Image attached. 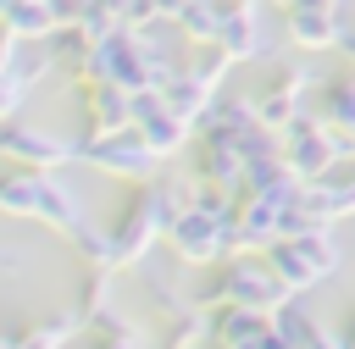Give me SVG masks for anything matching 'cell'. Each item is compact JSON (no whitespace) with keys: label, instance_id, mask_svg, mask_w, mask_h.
Wrapping results in <instances>:
<instances>
[{"label":"cell","instance_id":"18","mask_svg":"<svg viewBox=\"0 0 355 349\" xmlns=\"http://www.w3.org/2000/svg\"><path fill=\"white\" fill-rule=\"evenodd\" d=\"M0 28H11L17 39H50V33H61L50 0H17V6L0 17Z\"/></svg>","mask_w":355,"mask_h":349},{"label":"cell","instance_id":"10","mask_svg":"<svg viewBox=\"0 0 355 349\" xmlns=\"http://www.w3.org/2000/svg\"><path fill=\"white\" fill-rule=\"evenodd\" d=\"M133 127L144 133V144L155 150V161H172V155L189 144V127H194V122H183V116L166 105L161 89H139V94H133Z\"/></svg>","mask_w":355,"mask_h":349},{"label":"cell","instance_id":"24","mask_svg":"<svg viewBox=\"0 0 355 349\" xmlns=\"http://www.w3.org/2000/svg\"><path fill=\"white\" fill-rule=\"evenodd\" d=\"M11 6H17V0H0V17H6V11H11Z\"/></svg>","mask_w":355,"mask_h":349},{"label":"cell","instance_id":"2","mask_svg":"<svg viewBox=\"0 0 355 349\" xmlns=\"http://www.w3.org/2000/svg\"><path fill=\"white\" fill-rule=\"evenodd\" d=\"M0 211L6 216H28V222H44V227H55L67 238H78L89 227L83 211H78V194L55 172H28V166H17V172L0 177Z\"/></svg>","mask_w":355,"mask_h":349},{"label":"cell","instance_id":"6","mask_svg":"<svg viewBox=\"0 0 355 349\" xmlns=\"http://www.w3.org/2000/svg\"><path fill=\"white\" fill-rule=\"evenodd\" d=\"M78 161H89L111 177H133V183H150V172H155V150L144 144L139 127H122L105 138H78Z\"/></svg>","mask_w":355,"mask_h":349},{"label":"cell","instance_id":"27","mask_svg":"<svg viewBox=\"0 0 355 349\" xmlns=\"http://www.w3.org/2000/svg\"><path fill=\"white\" fill-rule=\"evenodd\" d=\"M272 6H283V11H288V6H294V0H272Z\"/></svg>","mask_w":355,"mask_h":349},{"label":"cell","instance_id":"14","mask_svg":"<svg viewBox=\"0 0 355 349\" xmlns=\"http://www.w3.org/2000/svg\"><path fill=\"white\" fill-rule=\"evenodd\" d=\"M222 50H227V61H255V55L266 50V17H261L255 6H227Z\"/></svg>","mask_w":355,"mask_h":349},{"label":"cell","instance_id":"26","mask_svg":"<svg viewBox=\"0 0 355 349\" xmlns=\"http://www.w3.org/2000/svg\"><path fill=\"white\" fill-rule=\"evenodd\" d=\"M344 50H349V61H355V39H349V44H344Z\"/></svg>","mask_w":355,"mask_h":349},{"label":"cell","instance_id":"21","mask_svg":"<svg viewBox=\"0 0 355 349\" xmlns=\"http://www.w3.org/2000/svg\"><path fill=\"white\" fill-rule=\"evenodd\" d=\"M222 349H288V343H283V332H277V321H272V327H261V332H250V338H233V343H222Z\"/></svg>","mask_w":355,"mask_h":349},{"label":"cell","instance_id":"25","mask_svg":"<svg viewBox=\"0 0 355 349\" xmlns=\"http://www.w3.org/2000/svg\"><path fill=\"white\" fill-rule=\"evenodd\" d=\"M227 6H255V0H227Z\"/></svg>","mask_w":355,"mask_h":349},{"label":"cell","instance_id":"3","mask_svg":"<svg viewBox=\"0 0 355 349\" xmlns=\"http://www.w3.org/2000/svg\"><path fill=\"white\" fill-rule=\"evenodd\" d=\"M166 244H172V255H178L183 266H211V260L244 255V249H239V222H233V211H200V205L166 222Z\"/></svg>","mask_w":355,"mask_h":349},{"label":"cell","instance_id":"11","mask_svg":"<svg viewBox=\"0 0 355 349\" xmlns=\"http://www.w3.org/2000/svg\"><path fill=\"white\" fill-rule=\"evenodd\" d=\"M200 183H216L222 194H250L244 150L227 133H200Z\"/></svg>","mask_w":355,"mask_h":349},{"label":"cell","instance_id":"7","mask_svg":"<svg viewBox=\"0 0 355 349\" xmlns=\"http://www.w3.org/2000/svg\"><path fill=\"white\" fill-rule=\"evenodd\" d=\"M0 155H11L28 172H61L67 161H78V138H61L28 122H0Z\"/></svg>","mask_w":355,"mask_h":349},{"label":"cell","instance_id":"22","mask_svg":"<svg viewBox=\"0 0 355 349\" xmlns=\"http://www.w3.org/2000/svg\"><path fill=\"white\" fill-rule=\"evenodd\" d=\"M11 266H22V255L17 249H0V271H11Z\"/></svg>","mask_w":355,"mask_h":349},{"label":"cell","instance_id":"5","mask_svg":"<svg viewBox=\"0 0 355 349\" xmlns=\"http://www.w3.org/2000/svg\"><path fill=\"white\" fill-rule=\"evenodd\" d=\"M266 255H272L277 277H283L294 294H305V288H316V283H327V277L338 271V244H333L327 222L300 227L294 238H283V244H277V249H266Z\"/></svg>","mask_w":355,"mask_h":349},{"label":"cell","instance_id":"17","mask_svg":"<svg viewBox=\"0 0 355 349\" xmlns=\"http://www.w3.org/2000/svg\"><path fill=\"white\" fill-rule=\"evenodd\" d=\"M261 127L255 100H211V111L200 116V133H227V138H250Z\"/></svg>","mask_w":355,"mask_h":349},{"label":"cell","instance_id":"4","mask_svg":"<svg viewBox=\"0 0 355 349\" xmlns=\"http://www.w3.org/2000/svg\"><path fill=\"white\" fill-rule=\"evenodd\" d=\"M166 222H172V211H166L161 177L139 183V188H133V199H128V211H122V222L111 227V255H116V266L144 260V255H150V244H155V238H166Z\"/></svg>","mask_w":355,"mask_h":349},{"label":"cell","instance_id":"15","mask_svg":"<svg viewBox=\"0 0 355 349\" xmlns=\"http://www.w3.org/2000/svg\"><path fill=\"white\" fill-rule=\"evenodd\" d=\"M272 321H277V332H283V343H288V349H344V343H338V332H333V327H322V321H316L305 305H294V299H288Z\"/></svg>","mask_w":355,"mask_h":349},{"label":"cell","instance_id":"23","mask_svg":"<svg viewBox=\"0 0 355 349\" xmlns=\"http://www.w3.org/2000/svg\"><path fill=\"white\" fill-rule=\"evenodd\" d=\"M338 343H344V349H355V316L344 321V332H338Z\"/></svg>","mask_w":355,"mask_h":349},{"label":"cell","instance_id":"12","mask_svg":"<svg viewBox=\"0 0 355 349\" xmlns=\"http://www.w3.org/2000/svg\"><path fill=\"white\" fill-rule=\"evenodd\" d=\"M78 89H83V116H89L83 138H105V133L133 127V94L128 89H116V83H78Z\"/></svg>","mask_w":355,"mask_h":349},{"label":"cell","instance_id":"13","mask_svg":"<svg viewBox=\"0 0 355 349\" xmlns=\"http://www.w3.org/2000/svg\"><path fill=\"white\" fill-rule=\"evenodd\" d=\"M305 216L311 222H338V216H355V161L327 172L322 183L305 188Z\"/></svg>","mask_w":355,"mask_h":349},{"label":"cell","instance_id":"19","mask_svg":"<svg viewBox=\"0 0 355 349\" xmlns=\"http://www.w3.org/2000/svg\"><path fill=\"white\" fill-rule=\"evenodd\" d=\"M78 310H67V316H55V321H39V327H28L22 338H11V349H61L72 332H78Z\"/></svg>","mask_w":355,"mask_h":349},{"label":"cell","instance_id":"20","mask_svg":"<svg viewBox=\"0 0 355 349\" xmlns=\"http://www.w3.org/2000/svg\"><path fill=\"white\" fill-rule=\"evenodd\" d=\"M322 116H327L333 127L355 133V78H338V83L322 89Z\"/></svg>","mask_w":355,"mask_h":349},{"label":"cell","instance_id":"9","mask_svg":"<svg viewBox=\"0 0 355 349\" xmlns=\"http://www.w3.org/2000/svg\"><path fill=\"white\" fill-rule=\"evenodd\" d=\"M311 94V66H300V61H288V66H277L272 72V83L255 94V111H261V127H272V133H288L300 116H305V100Z\"/></svg>","mask_w":355,"mask_h":349},{"label":"cell","instance_id":"1","mask_svg":"<svg viewBox=\"0 0 355 349\" xmlns=\"http://www.w3.org/2000/svg\"><path fill=\"white\" fill-rule=\"evenodd\" d=\"M288 299H294V288L277 277L272 255H233V260H222V271L211 277V288H200V305H205V310L239 305V310L277 316Z\"/></svg>","mask_w":355,"mask_h":349},{"label":"cell","instance_id":"16","mask_svg":"<svg viewBox=\"0 0 355 349\" xmlns=\"http://www.w3.org/2000/svg\"><path fill=\"white\" fill-rule=\"evenodd\" d=\"M222 22H227V0H189L172 28L189 44H222Z\"/></svg>","mask_w":355,"mask_h":349},{"label":"cell","instance_id":"8","mask_svg":"<svg viewBox=\"0 0 355 349\" xmlns=\"http://www.w3.org/2000/svg\"><path fill=\"white\" fill-rule=\"evenodd\" d=\"M288 39L300 50H338L349 44V22H344V0H294L283 11Z\"/></svg>","mask_w":355,"mask_h":349}]
</instances>
